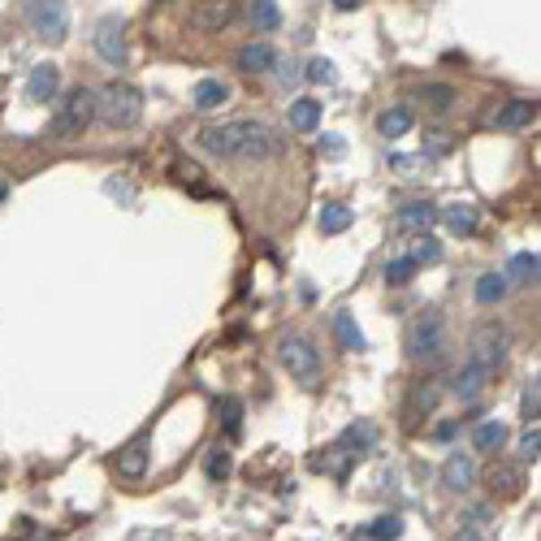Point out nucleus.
<instances>
[{"label": "nucleus", "instance_id": "obj_5", "mask_svg": "<svg viewBox=\"0 0 541 541\" xmlns=\"http://www.w3.org/2000/svg\"><path fill=\"white\" fill-rule=\"evenodd\" d=\"M507 346H511L507 329H502L498 320H485V325L472 334V343H467V364H476V369H485L493 377V372L507 364Z\"/></svg>", "mask_w": 541, "mask_h": 541}, {"label": "nucleus", "instance_id": "obj_15", "mask_svg": "<svg viewBox=\"0 0 541 541\" xmlns=\"http://www.w3.org/2000/svg\"><path fill=\"white\" fill-rule=\"evenodd\" d=\"M507 438H511V429H507L502 420H481V424L472 429V446H476V450H490V455H498V450L507 446Z\"/></svg>", "mask_w": 541, "mask_h": 541}, {"label": "nucleus", "instance_id": "obj_33", "mask_svg": "<svg viewBox=\"0 0 541 541\" xmlns=\"http://www.w3.org/2000/svg\"><path fill=\"white\" fill-rule=\"evenodd\" d=\"M398 533H403V519H398V516H381L372 528H364V537H369V541H394Z\"/></svg>", "mask_w": 541, "mask_h": 541}, {"label": "nucleus", "instance_id": "obj_4", "mask_svg": "<svg viewBox=\"0 0 541 541\" xmlns=\"http://www.w3.org/2000/svg\"><path fill=\"white\" fill-rule=\"evenodd\" d=\"M277 355H282V369L295 377L299 386H320V351L312 346V338H303V334H291V338H282L277 346Z\"/></svg>", "mask_w": 541, "mask_h": 541}, {"label": "nucleus", "instance_id": "obj_40", "mask_svg": "<svg viewBox=\"0 0 541 541\" xmlns=\"http://www.w3.org/2000/svg\"><path fill=\"white\" fill-rule=\"evenodd\" d=\"M455 433H459V424H455V420H442V424L433 429V438H438V442H450Z\"/></svg>", "mask_w": 541, "mask_h": 541}, {"label": "nucleus", "instance_id": "obj_27", "mask_svg": "<svg viewBox=\"0 0 541 541\" xmlns=\"http://www.w3.org/2000/svg\"><path fill=\"white\" fill-rule=\"evenodd\" d=\"M507 282H519V286L537 282V251H519V256H511V269H507Z\"/></svg>", "mask_w": 541, "mask_h": 541}, {"label": "nucleus", "instance_id": "obj_30", "mask_svg": "<svg viewBox=\"0 0 541 541\" xmlns=\"http://www.w3.org/2000/svg\"><path fill=\"white\" fill-rule=\"evenodd\" d=\"M217 412H222L225 438H239V429H243V403H239V398H222Z\"/></svg>", "mask_w": 541, "mask_h": 541}, {"label": "nucleus", "instance_id": "obj_14", "mask_svg": "<svg viewBox=\"0 0 541 541\" xmlns=\"http://www.w3.org/2000/svg\"><path fill=\"white\" fill-rule=\"evenodd\" d=\"M433 222H438V208H433L429 199H412V204L398 208V230H424V234H429Z\"/></svg>", "mask_w": 541, "mask_h": 541}, {"label": "nucleus", "instance_id": "obj_11", "mask_svg": "<svg viewBox=\"0 0 541 541\" xmlns=\"http://www.w3.org/2000/svg\"><path fill=\"white\" fill-rule=\"evenodd\" d=\"M57 92H61V70H57V65H48V61H44V65H35V70H31V78H26V100L48 104Z\"/></svg>", "mask_w": 541, "mask_h": 541}, {"label": "nucleus", "instance_id": "obj_13", "mask_svg": "<svg viewBox=\"0 0 541 541\" xmlns=\"http://www.w3.org/2000/svg\"><path fill=\"white\" fill-rule=\"evenodd\" d=\"M148 459H152L148 438H135L126 450H118V472H122L126 481H139V476L148 472Z\"/></svg>", "mask_w": 541, "mask_h": 541}, {"label": "nucleus", "instance_id": "obj_12", "mask_svg": "<svg viewBox=\"0 0 541 541\" xmlns=\"http://www.w3.org/2000/svg\"><path fill=\"white\" fill-rule=\"evenodd\" d=\"M273 65H277V52H273V44H265V39H251V44L239 48V70H243V74H269Z\"/></svg>", "mask_w": 541, "mask_h": 541}, {"label": "nucleus", "instance_id": "obj_44", "mask_svg": "<svg viewBox=\"0 0 541 541\" xmlns=\"http://www.w3.org/2000/svg\"><path fill=\"white\" fill-rule=\"evenodd\" d=\"M4 196H9V187H4V182H0V199H4Z\"/></svg>", "mask_w": 541, "mask_h": 541}, {"label": "nucleus", "instance_id": "obj_19", "mask_svg": "<svg viewBox=\"0 0 541 541\" xmlns=\"http://www.w3.org/2000/svg\"><path fill=\"white\" fill-rule=\"evenodd\" d=\"M537 122V104L533 100H511L502 113H498V130H524V126Z\"/></svg>", "mask_w": 541, "mask_h": 541}, {"label": "nucleus", "instance_id": "obj_34", "mask_svg": "<svg viewBox=\"0 0 541 541\" xmlns=\"http://www.w3.org/2000/svg\"><path fill=\"white\" fill-rule=\"evenodd\" d=\"M412 260H416V265H438V260H442V243H438L433 234H424L416 243V251H412Z\"/></svg>", "mask_w": 541, "mask_h": 541}, {"label": "nucleus", "instance_id": "obj_23", "mask_svg": "<svg viewBox=\"0 0 541 541\" xmlns=\"http://www.w3.org/2000/svg\"><path fill=\"white\" fill-rule=\"evenodd\" d=\"M320 126V104L312 96H299L295 104H291V130H317Z\"/></svg>", "mask_w": 541, "mask_h": 541}, {"label": "nucleus", "instance_id": "obj_28", "mask_svg": "<svg viewBox=\"0 0 541 541\" xmlns=\"http://www.w3.org/2000/svg\"><path fill=\"white\" fill-rule=\"evenodd\" d=\"M338 442H343L351 455H364V450L377 442V429H372V424H346V433L338 438Z\"/></svg>", "mask_w": 541, "mask_h": 541}, {"label": "nucleus", "instance_id": "obj_3", "mask_svg": "<svg viewBox=\"0 0 541 541\" xmlns=\"http://www.w3.org/2000/svg\"><path fill=\"white\" fill-rule=\"evenodd\" d=\"M92 122H96V92L74 87V92H65V100L57 104V118H52V139H57V144L83 139V130H87Z\"/></svg>", "mask_w": 541, "mask_h": 541}, {"label": "nucleus", "instance_id": "obj_22", "mask_svg": "<svg viewBox=\"0 0 541 541\" xmlns=\"http://www.w3.org/2000/svg\"><path fill=\"white\" fill-rule=\"evenodd\" d=\"M490 485H493V493H502V498H516L519 485H524V467H519V464L493 467V472H490Z\"/></svg>", "mask_w": 541, "mask_h": 541}, {"label": "nucleus", "instance_id": "obj_21", "mask_svg": "<svg viewBox=\"0 0 541 541\" xmlns=\"http://www.w3.org/2000/svg\"><path fill=\"white\" fill-rule=\"evenodd\" d=\"M351 459H355V455H351L343 442H334L325 455H317L312 464H317V472H329V476H338V481H343L346 472H351Z\"/></svg>", "mask_w": 541, "mask_h": 541}, {"label": "nucleus", "instance_id": "obj_7", "mask_svg": "<svg viewBox=\"0 0 541 541\" xmlns=\"http://www.w3.org/2000/svg\"><path fill=\"white\" fill-rule=\"evenodd\" d=\"M26 22L31 31L39 35V39H65V31H70V9H65V0H26Z\"/></svg>", "mask_w": 541, "mask_h": 541}, {"label": "nucleus", "instance_id": "obj_35", "mask_svg": "<svg viewBox=\"0 0 541 541\" xmlns=\"http://www.w3.org/2000/svg\"><path fill=\"white\" fill-rule=\"evenodd\" d=\"M204 472H208L213 481H225V476H230V455H225L222 446H217V450H208V459H204Z\"/></svg>", "mask_w": 541, "mask_h": 541}, {"label": "nucleus", "instance_id": "obj_37", "mask_svg": "<svg viewBox=\"0 0 541 541\" xmlns=\"http://www.w3.org/2000/svg\"><path fill=\"white\" fill-rule=\"evenodd\" d=\"M424 100H429L438 113H446V109L455 104V92H450V87H424Z\"/></svg>", "mask_w": 541, "mask_h": 541}, {"label": "nucleus", "instance_id": "obj_36", "mask_svg": "<svg viewBox=\"0 0 541 541\" xmlns=\"http://www.w3.org/2000/svg\"><path fill=\"white\" fill-rule=\"evenodd\" d=\"M537 407H541V398H537V381H533V386H524V394H519V416L528 420V424H537Z\"/></svg>", "mask_w": 541, "mask_h": 541}, {"label": "nucleus", "instance_id": "obj_31", "mask_svg": "<svg viewBox=\"0 0 541 541\" xmlns=\"http://www.w3.org/2000/svg\"><path fill=\"white\" fill-rule=\"evenodd\" d=\"M251 22H256V31H277L282 26V9L273 0H256L251 4Z\"/></svg>", "mask_w": 541, "mask_h": 541}, {"label": "nucleus", "instance_id": "obj_43", "mask_svg": "<svg viewBox=\"0 0 541 541\" xmlns=\"http://www.w3.org/2000/svg\"><path fill=\"white\" fill-rule=\"evenodd\" d=\"M334 4H338L343 13H351V9H360V0H334Z\"/></svg>", "mask_w": 541, "mask_h": 541}, {"label": "nucleus", "instance_id": "obj_6", "mask_svg": "<svg viewBox=\"0 0 541 541\" xmlns=\"http://www.w3.org/2000/svg\"><path fill=\"white\" fill-rule=\"evenodd\" d=\"M446 351V320L442 312H420L407 329V355L412 360H442Z\"/></svg>", "mask_w": 541, "mask_h": 541}, {"label": "nucleus", "instance_id": "obj_9", "mask_svg": "<svg viewBox=\"0 0 541 541\" xmlns=\"http://www.w3.org/2000/svg\"><path fill=\"white\" fill-rule=\"evenodd\" d=\"M96 52L109 61V65H126V35L118 18H104L96 26Z\"/></svg>", "mask_w": 541, "mask_h": 541}, {"label": "nucleus", "instance_id": "obj_16", "mask_svg": "<svg viewBox=\"0 0 541 541\" xmlns=\"http://www.w3.org/2000/svg\"><path fill=\"white\" fill-rule=\"evenodd\" d=\"M511 291V282H507V273H481L476 277V303L481 308H498L502 299Z\"/></svg>", "mask_w": 541, "mask_h": 541}, {"label": "nucleus", "instance_id": "obj_1", "mask_svg": "<svg viewBox=\"0 0 541 541\" xmlns=\"http://www.w3.org/2000/svg\"><path fill=\"white\" fill-rule=\"evenodd\" d=\"M199 148L217 161H269L282 152V139L273 126L256 122V118H239V122L208 126L199 135Z\"/></svg>", "mask_w": 541, "mask_h": 541}, {"label": "nucleus", "instance_id": "obj_17", "mask_svg": "<svg viewBox=\"0 0 541 541\" xmlns=\"http://www.w3.org/2000/svg\"><path fill=\"white\" fill-rule=\"evenodd\" d=\"M485 386H490V372L476 369V364H464L459 377H455V394H459L464 403H476V398L485 394Z\"/></svg>", "mask_w": 541, "mask_h": 541}, {"label": "nucleus", "instance_id": "obj_8", "mask_svg": "<svg viewBox=\"0 0 541 541\" xmlns=\"http://www.w3.org/2000/svg\"><path fill=\"white\" fill-rule=\"evenodd\" d=\"M234 18H239V0H196V9H191L196 31H225Z\"/></svg>", "mask_w": 541, "mask_h": 541}, {"label": "nucleus", "instance_id": "obj_41", "mask_svg": "<svg viewBox=\"0 0 541 541\" xmlns=\"http://www.w3.org/2000/svg\"><path fill=\"white\" fill-rule=\"evenodd\" d=\"M320 148H325V152H329V156H343V139H338V135H329V144H320Z\"/></svg>", "mask_w": 541, "mask_h": 541}, {"label": "nucleus", "instance_id": "obj_10", "mask_svg": "<svg viewBox=\"0 0 541 541\" xmlns=\"http://www.w3.org/2000/svg\"><path fill=\"white\" fill-rule=\"evenodd\" d=\"M442 485L450 493H467L472 485H476V464H472V455L455 450V455L446 459V464H442Z\"/></svg>", "mask_w": 541, "mask_h": 541}, {"label": "nucleus", "instance_id": "obj_32", "mask_svg": "<svg viewBox=\"0 0 541 541\" xmlns=\"http://www.w3.org/2000/svg\"><path fill=\"white\" fill-rule=\"evenodd\" d=\"M416 260H412V256H394L390 265H386V282H390V286H407V282H412V277H416Z\"/></svg>", "mask_w": 541, "mask_h": 541}, {"label": "nucleus", "instance_id": "obj_26", "mask_svg": "<svg viewBox=\"0 0 541 541\" xmlns=\"http://www.w3.org/2000/svg\"><path fill=\"white\" fill-rule=\"evenodd\" d=\"M433 403H438V386L433 381H416V394L407 403V424H416L420 412H433Z\"/></svg>", "mask_w": 541, "mask_h": 541}, {"label": "nucleus", "instance_id": "obj_42", "mask_svg": "<svg viewBox=\"0 0 541 541\" xmlns=\"http://www.w3.org/2000/svg\"><path fill=\"white\" fill-rule=\"evenodd\" d=\"M455 541H481V533H476V528L467 524V528H464V533H459V537H455Z\"/></svg>", "mask_w": 541, "mask_h": 541}, {"label": "nucleus", "instance_id": "obj_18", "mask_svg": "<svg viewBox=\"0 0 541 541\" xmlns=\"http://www.w3.org/2000/svg\"><path fill=\"white\" fill-rule=\"evenodd\" d=\"M196 109L199 113H217L225 100H230V87H225L222 78H204V83H196Z\"/></svg>", "mask_w": 541, "mask_h": 541}, {"label": "nucleus", "instance_id": "obj_2", "mask_svg": "<svg viewBox=\"0 0 541 541\" xmlns=\"http://www.w3.org/2000/svg\"><path fill=\"white\" fill-rule=\"evenodd\" d=\"M96 118L109 126V130L139 126V118H144V92L130 87V83H109L96 96Z\"/></svg>", "mask_w": 541, "mask_h": 541}, {"label": "nucleus", "instance_id": "obj_29", "mask_svg": "<svg viewBox=\"0 0 541 541\" xmlns=\"http://www.w3.org/2000/svg\"><path fill=\"white\" fill-rule=\"evenodd\" d=\"M346 225H351V208H346V204H325V213H320V234H343Z\"/></svg>", "mask_w": 541, "mask_h": 541}, {"label": "nucleus", "instance_id": "obj_38", "mask_svg": "<svg viewBox=\"0 0 541 541\" xmlns=\"http://www.w3.org/2000/svg\"><path fill=\"white\" fill-rule=\"evenodd\" d=\"M329 78H334V65H329L325 57L308 61V83H329Z\"/></svg>", "mask_w": 541, "mask_h": 541}, {"label": "nucleus", "instance_id": "obj_20", "mask_svg": "<svg viewBox=\"0 0 541 541\" xmlns=\"http://www.w3.org/2000/svg\"><path fill=\"white\" fill-rule=\"evenodd\" d=\"M377 130H381V139H403V135L412 130V109H403V104L386 109V113L377 118Z\"/></svg>", "mask_w": 541, "mask_h": 541}, {"label": "nucleus", "instance_id": "obj_39", "mask_svg": "<svg viewBox=\"0 0 541 541\" xmlns=\"http://www.w3.org/2000/svg\"><path fill=\"white\" fill-rule=\"evenodd\" d=\"M537 446H541V433H537V424H528V433L519 438V455L524 459H537Z\"/></svg>", "mask_w": 541, "mask_h": 541}, {"label": "nucleus", "instance_id": "obj_24", "mask_svg": "<svg viewBox=\"0 0 541 541\" xmlns=\"http://www.w3.org/2000/svg\"><path fill=\"white\" fill-rule=\"evenodd\" d=\"M442 217L450 225V234H476V225H481L472 204H450V208H442Z\"/></svg>", "mask_w": 541, "mask_h": 541}, {"label": "nucleus", "instance_id": "obj_25", "mask_svg": "<svg viewBox=\"0 0 541 541\" xmlns=\"http://www.w3.org/2000/svg\"><path fill=\"white\" fill-rule=\"evenodd\" d=\"M334 334H338V343L346 346V351H364V334H360V325H355V317L351 312H338L334 317Z\"/></svg>", "mask_w": 541, "mask_h": 541}]
</instances>
